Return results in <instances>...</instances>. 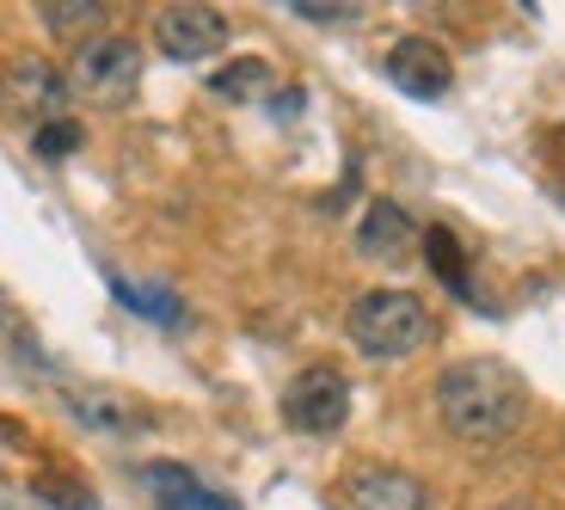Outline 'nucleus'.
Masks as SVG:
<instances>
[{
  "mask_svg": "<svg viewBox=\"0 0 565 510\" xmlns=\"http://www.w3.org/2000/svg\"><path fill=\"white\" fill-rule=\"evenodd\" d=\"M387 81L399 93H412V99H443L455 86V62L437 38H399L387 50Z\"/></svg>",
  "mask_w": 565,
  "mask_h": 510,
  "instance_id": "6e6552de",
  "label": "nucleus"
},
{
  "mask_svg": "<svg viewBox=\"0 0 565 510\" xmlns=\"http://www.w3.org/2000/svg\"><path fill=\"white\" fill-rule=\"evenodd\" d=\"M412 246H418V227H412V215L399 210L394 198H375L363 210V222H356V253L375 258V265H399V258H412Z\"/></svg>",
  "mask_w": 565,
  "mask_h": 510,
  "instance_id": "1a4fd4ad",
  "label": "nucleus"
},
{
  "mask_svg": "<svg viewBox=\"0 0 565 510\" xmlns=\"http://www.w3.org/2000/svg\"><path fill=\"white\" fill-rule=\"evenodd\" d=\"M344 332L363 357L375 363H394V357H412L424 344H437V314L430 301L412 296V289H363L344 314Z\"/></svg>",
  "mask_w": 565,
  "mask_h": 510,
  "instance_id": "f03ea898",
  "label": "nucleus"
},
{
  "mask_svg": "<svg viewBox=\"0 0 565 510\" xmlns=\"http://www.w3.org/2000/svg\"><path fill=\"white\" fill-rule=\"evenodd\" d=\"M7 449H31V431L19 425V418H0V455Z\"/></svg>",
  "mask_w": 565,
  "mask_h": 510,
  "instance_id": "6ab92c4d",
  "label": "nucleus"
},
{
  "mask_svg": "<svg viewBox=\"0 0 565 510\" xmlns=\"http://www.w3.org/2000/svg\"><path fill=\"white\" fill-rule=\"evenodd\" d=\"M68 86L81 99L117 111V105L136 99V86H141V50L129 38H111V31H105V38H86L68 62Z\"/></svg>",
  "mask_w": 565,
  "mask_h": 510,
  "instance_id": "7ed1b4c3",
  "label": "nucleus"
},
{
  "mask_svg": "<svg viewBox=\"0 0 565 510\" xmlns=\"http://www.w3.org/2000/svg\"><path fill=\"white\" fill-rule=\"evenodd\" d=\"M296 13H308V19H351V7H344V0H296Z\"/></svg>",
  "mask_w": 565,
  "mask_h": 510,
  "instance_id": "a211bd4d",
  "label": "nucleus"
},
{
  "mask_svg": "<svg viewBox=\"0 0 565 510\" xmlns=\"http://www.w3.org/2000/svg\"><path fill=\"white\" fill-rule=\"evenodd\" d=\"M265 86H270V68L258 56H241V62H227V68L215 74L210 93H215V99H227V105H253Z\"/></svg>",
  "mask_w": 565,
  "mask_h": 510,
  "instance_id": "4468645a",
  "label": "nucleus"
},
{
  "mask_svg": "<svg viewBox=\"0 0 565 510\" xmlns=\"http://www.w3.org/2000/svg\"><path fill=\"white\" fill-rule=\"evenodd\" d=\"M418 241H424V258H430V270H437V277L455 289V296L473 301V277H467V246L455 241L449 227H424Z\"/></svg>",
  "mask_w": 565,
  "mask_h": 510,
  "instance_id": "f8f14e48",
  "label": "nucleus"
},
{
  "mask_svg": "<svg viewBox=\"0 0 565 510\" xmlns=\"http://www.w3.org/2000/svg\"><path fill=\"white\" fill-rule=\"evenodd\" d=\"M141 480H148V492L160 498V510H241L234 498L210 492V486H203L191 468H179V461H148Z\"/></svg>",
  "mask_w": 565,
  "mask_h": 510,
  "instance_id": "9d476101",
  "label": "nucleus"
},
{
  "mask_svg": "<svg viewBox=\"0 0 565 510\" xmlns=\"http://www.w3.org/2000/svg\"><path fill=\"white\" fill-rule=\"evenodd\" d=\"M43 25L56 38H74V50H81L86 38H105V7L99 0H56V7H43Z\"/></svg>",
  "mask_w": 565,
  "mask_h": 510,
  "instance_id": "ddd939ff",
  "label": "nucleus"
},
{
  "mask_svg": "<svg viewBox=\"0 0 565 510\" xmlns=\"http://www.w3.org/2000/svg\"><path fill=\"white\" fill-rule=\"evenodd\" d=\"M0 99L13 117H31V124H62L68 117V74L50 68V56H31L19 50L7 68H0Z\"/></svg>",
  "mask_w": 565,
  "mask_h": 510,
  "instance_id": "39448f33",
  "label": "nucleus"
},
{
  "mask_svg": "<svg viewBox=\"0 0 565 510\" xmlns=\"http://www.w3.org/2000/svg\"><path fill=\"white\" fill-rule=\"evenodd\" d=\"M492 510H541L535 498H504V504H492Z\"/></svg>",
  "mask_w": 565,
  "mask_h": 510,
  "instance_id": "aec40b11",
  "label": "nucleus"
},
{
  "mask_svg": "<svg viewBox=\"0 0 565 510\" xmlns=\"http://www.w3.org/2000/svg\"><path fill=\"white\" fill-rule=\"evenodd\" d=\"M559 203H565V179H559Z\"/></svg>",
  "mask_w": 565,
  "mask_h": 510,
  "instance_id": "412c9836",
  "label": "nucleus"
},
{
  "mask_svg": "<svg viewBox=\"0 0 565 510\" xmlns=\"http://www.w3.org/2000/svg\"><path fill=\"white\" fill-rule=\"evenodd\" d=\"M68 406L81 412L86 425H99V431H148L154 425V412L136 406L129 394H74Z\"/></svg>",
  "mask_w": 565,
  "mask_h": 510,
  "instance_id": "9b49d317",
  "label": "nucleus"
},
{
  "mask_svg": "<svg viewBox=\"0 0 565 510\" xmlns=\"http://www.w3.org/2000/svg\"><path fill=\"white\" fill-rule=\"evenodd\" d=\"M437 412L449 437L461 443H504L529 418V387L523 375L498 357H461L437 375Z\"/></svg>",
  "mask_w": 565,
  "mask_h": 510,
  "instance_id": "f257e3e1",
  "label": "nucleus"
},
{
  "mask_svg": "<svg viewBox=\"0 0 565 510\" xmlns=\"http://www.w3.org/2000/svg\"><path fill=\"white\" fill-rule=\"evenodd\" d=\"M154 43H160V56H172V62H210V56H222V43H227V19L215 7H167L154 19Z\"/></svg>",
  "mask_w": 565,
  "mask_h": 510,
  "instance_id": "0eeeda50",
  "label": "nucleus"
},
{
  "mask_svg": "<svg viewBox=\"0 0 565 510\" xmlns=\"http://www.w3.org/2000/svg\"><path fill=\"white\" fill-rule=\"evenodd\" d=\"M31 148H38L43 160H68L74 148H81V124H74V117H62V124H43L38 136H31Z\"/></svg>",
  "mask_w": 565,
  "mask_h": 510,
  "instance_id": "f3484780",
  "label": "nucleus"
},
{
  "mask_svg": "<svg viewBox=\"0 0 565 510\" xmlns=\"http://www.w3.org/2000/svg\"><path fill=\"white\" fill-rule=\"evenodd\" d=\"M111 289L124 296V308L148 314V320H167V327H179V320H184V308L172 301V289H136V284H124V277H111Z\"/></svg>",
  "mask_w": 565,
  "mask_h": 510,
  "instance_id": "dca6fc26",
  "label": "nucleus"
},
{
  "mask_svg": "<svg viewBox=\"0 0 565 510\" xmlns=\"http://www.w3.org/2000/svg\"><path fill=\"white\" fill-rule=\"evenodd\" d=\"M344 504L351 510H430V486L394 461H363L344 474Z\"/></svg>",
  "mask_w": 565,
  "mask_h": 510,
  "instance_id": "423d86ee",
  "label": "nucleus"
},
{
  "mask_svg": "<svg viewBox=\"0 0 565 510\" xmlns=\"http://www.w3.org/2000/svg\"><path fill=\"white\" fill-rule=\"evenodd\" d=\"M38 492H43V504H56V510H93V486H86L81 474H68V468L38 474Z\"/></svg>",
  "mask_w": 565,
  "mask_h": 510,
  "instance_id": "2eb2a0df",
  "label": "nucleus"
},
{
  "mask_svg": "<svg viewBox=\"0 0 565 510\" xmlns=\"http://www.w3.org/2000/svg\"><path fill=\"white\" fill-rule=\"evenodd\" d=\"M351 418V382L332 363H308L296 382L282 387V425L301 437H332Z\"/></svg>",
  "mask_w": 565,
  "mask_h": 510,
  "instance_id": "20e7f679",
  "label": "nucleus"
}]
</instances>
